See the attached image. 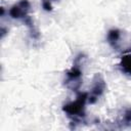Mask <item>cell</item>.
I'll return each instance as SVG.
<instances>
[{
    "mask_svg": "<svg viewBox=\"0 0 131 131\" xmlns=\"http://www.w3.org/2000/svg\"><path fill=\"white\" fill-rule=\"evenodd\" d=\"M82 83V71L79 64V56L76 58L73 67L66 73L64 84L72 90H78Z\"/></svg>",
    "mask_w": 131,
    "mask_h": 131,
    "instance_id": "cell-2",
    "label": "cell"
},
{
    "mask_svg": "<svg viewBox=\"0 0 131 131\" xmlns=\"http://www.w3.org/2000/svg\"><path fill=\"white\" fill-rule=\"evenodd\" d=\"M55 0H42V6L46 11L52 10V2Z\"/></svg>",
    "mask_w": 131,
    "mask_h": 131,
    "instance_id": "cell-8",
    "label": "cell"
},
{
    "mask_svg": "<svg viewBox=\"0 0 131 131\" xmlns=\"http://www.w3.org/2000/svg\"><path fill=\"white\" fill-rule=\"evenodd\" d=\"M120 69L126 75L131 76V53L124 54L120 60Z\"/></svg>",
    "mask_w": 131,
    "mask_h": 131,
    "instance_id": "cell-5",
    "label": "cell"
},
{
    "mask_svg": "<svg viewBox=\"0 0 131 131\" xmlns=\"http://www.w3.org/2000/svg\"><path fill=\"white\" fill-rule=\"evenodd\" d=\"M88 100V93L81 92L77 95L74 101L66 103L62 106V111L68 115V117L73 119H80L84 117L85 105Z\"/></svg>",
    "mask_w": 131,
    "mask_h": 131,
    "instance_id": "cell-1",
    "label": "cell"
},
{
    "mask_svg": "<svg viewBox=\"0 0 131 131\" xmlns=\"http://www.w3.org/2000/svg\"><path fill=\"white\" fill-rule=\"evenodd\" d=\"M120 37H121V34H120V31L117 30V29H113L111 31H108L107 33V42L108 44L112 46V47H117L118 46V43H119V40H120Z\"/></svg>",
    "mask_w": 131,
    "mask_h": 131,
    "instance_id": "cell-6",
    "label": "cell"
},
{
    "mask_svg": "<svg viewBox=\"0 0 131 131\" xmlns=\"http://www.w3.org/2000/svg\"><path fill=\"white\" fill-rule=\"evenodd\" d=\"M105 82L103 80V77L100 74H95L93 77V83H92V88L90 92V96H88V100L90 103H94L99 96L103 93L105 90Z\"/></svg>",
    "mask_w": 131,
    "mask_h": 131,
    "instance_id": "cell-3",
    "label": "cell"
},
{
    "mask_svg": "<svg viewBox=\"0 0 131 131\" xmlns=\"http://www.w3.org/2000/svg\"><path fill=\"white\" fill-rule=\"evenodd\" d=\"M118 123L122 127H129L131 126V107L126 108L122 115H120Z\"/></svg>",
    "mask_w": 131,
    "mask_h": 131,
    "instance_id": "cell-7",
    "label": "cell"
},
{
    "mask_svg": "<svg viewBox=\"0 0 131 131\" xmlns=\"http://www.w3.org/2000/svg\"><path fill=\"white\" fill-rule=\"evenodd\" d=\"M30 9H31L30 2L28 0H20L11 6V8L9 9V15L15 19L27 18Z\"/></svg>",
    "mask_w": 131,
    "mask_h": 131,
    "instance_id": "cell-4",
    "label": "cell"
}]
</instances>
